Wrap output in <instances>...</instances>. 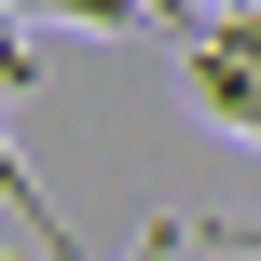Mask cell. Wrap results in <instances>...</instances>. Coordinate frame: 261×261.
<instances>
[{
    "label": "cell",
    "mask_w": 261,
    "mask_h": 261,
    "mask_svg": "<svg viewBox=\"0 0 261 261\" xmlns=\"http://www.w3.org/2000/svg\"><path fill=\"white\" fill-rule=\"evenodd\" d=\"M179 55H193V110H206V124H234V138L261 151V69H248V55H220L206 28H193Z\"/></svg>",
    "instance_id": "cell-1"
},
{
    "label": "cell",
    "mask_w": 261,
    "mask_h": 261,
    "mask_svg": "<svg viewBox=\"0 0 261 261\" xmlns=\"http://www.w3.org/2000/svg\"><path fill=\"white\" fill-rule=\"evenodd\" d=\"M28 28H110V41H138V28H165L151 0H14Z\"/></svg>",
    "instance_id": "cell-2"
},
{
    "label": "cell",
    "mask_w": 261,
    "mask_h": 261,
    "mask_svg": "<svg viewBox=\"0 0 261 261\" xmlns=\"http://www.w3.org/2000/svg\"><path fill=\"white\" fill-rule=\"evenodd\" d=\"M28 83H41V28L0 0V96H28Z\"/></svg>",
    "instance_id": "cell-3"
},
{
    "label": "cell",
    "mask_w": 261,
    "mask_h": 261,
    "mask_svg": "<svg viewBox=\"0 0 261 261\" xmlns=\"http://www.w3.org/2000/svg\"><path fill=\"white\" fill-rule=\"evenodd\" d=\"M206 41H220V55H248V69H261V0H220V14H206Z\"/></svg>",
    "instance_id": "cell-4"
},
{
    "label": "cell",
    "mask_w": 261,
    "mask_h": 261,
    "mask_svg": "<svg viewBox=\"0 0 261 261\" xmlns=\"http://www.w3.org/2000/svg\"><path fill=\"white\" fill-rule=\"evenodd\" d=\"M179 248H206V234H179V220H151V234H138L124 261H179Z\"/></svg>",
    "instance_id": "cell-5"
},
{
    "label": "cell",
    "mask_w": 261,
    "mask_h": 261,
    "mask_svg": "<svg viewBox=\"0 0 261 261\" xmlns=\"http://www.w3.org/2000/svg\"><path fill=\"white\" fill-rule=\"evenodd\" d=\"M193 234H206V248H234V261H261V220H248V234H220V220H193Z\"/></svg>",
    "instance_id": "cell-6"
}]
</instances>
